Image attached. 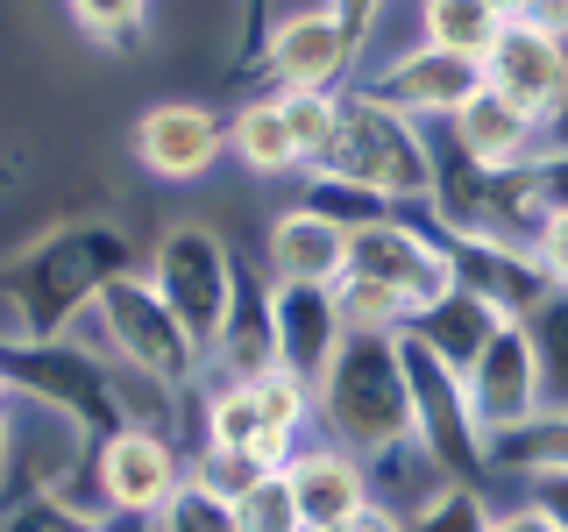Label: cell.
I'll return each instance as SVG.
<instances>
[{
	"label": "cell",
	"mask_w": 568,
	"mask_h": 532,
	"mask_svg": "<svg viewBox=\"0 0 568 532\" xmlns=\"http://www.w3.org/2000/svg\"><path fill=\"white\" fill-rule=\"evenodd\" d=\"M313 419L327 440L377 461L413 440V369H405V327L398 334H342L334 362L313 383Z\"/></svg>",
	"instance_id": "7a4b0ae2"
},
{
	"label": "cell",
	"mask_w": 568,
	"mask_h": 532,
	"mask_svg": "<svg viewBox=\"0 0 568 532\" xmlns=\"http://www.w3.org/2000/svg\"><path fill=\"white\" fill-rule=\"evenodd\" d=\"M313 171H334V177L377 192V200H390V206H426L434 200L440 150L426 142V121L384 106L377 93H363V85H348L342 121H334V142L320 150Z\"/></svg>",
	"instance_id": "277c9868"
},
{
	"label": "cell",
	"mask_w": 568,
	"mask_h": 532,
	"mask_svg": "<svg viewBox=\"0 0 568 532\" xmlns=\"http://www.w3.org/2000/svg\"><path fill=\"white\" fill-rule=\"evenodd\" d=\"M85 475H93V504L114 525H150L185 483V448L164 426H114L106 440H93Z\"/></svg>",
	"instance_id": "ba28073f"
},
{
	"label": "cell",
	"mask_w": 568,
	"mask_h": 532,
	"mask_svg": "<svg viewBox=\"0 0 568 532\" xmlns=\"http://www.w3.org/2000/svg\"><path fill=\"white\" fill-rule=\"evenodd\" d=\"M135 242L121 235V221H71V227H43L22 256L0 270V319L8 341H58V334L100 298V284L114 270H135Z\"/></svg>",
	"instance_id": "6da1fadb"
},
{
	"label": "cell",
	"mask_w": 568,
	"mask_h": 532,
	"mask_svg": "<svg viewBox=\"0 0 568 532\" xmlns=\"http://www.w3.org/2000/svg\"><path fill=\"white\" fill-rule=\"evenodd\" d=\"M256 79L263 93H334L363 79V29L342 8L277 14L256 35Z\"/></svg>",
	"instance_id": "52a82bcc"
},
{
	"label": "cell",
	"mask_w": 568,
	"mask_h": 532,
	"mask_svg": "<svg viewBox=\"0 0 568 532\" xmlns=\"http://www.w3.org/2000/svg\"><path fill=\"white\" fill-rule=\"evenodd\" d=\"M532 348H540V377H547V405L568 412V291H547L540 306L526 313Z\"/></svg>",
	"instance_id": "603a6c76"
},
{
	"label": "cell",
	"mask_w": 568,
	"mask_h": 532,
	"mask_svg": "<svg viewBox=\"0 0 568 532\" xmlns=\"http://www.w3.org/2000/svg\"><path fill=\"white\" fill-rule=\"evenodd\" d=\"M129 150L156 185H206L227 156V121L206 100H150L129 129Z\"/></svg>",
	"instance_id": "30bf717a"
},
{
	"label": "cell",
	"mask_w": 568,
	"mask_h": 532,
	"mask_svg": "<svg viewBox=\"0 0 568 532\" xmlns=\"http://www.w3.org/2000/svg\"><path fill=\"white\" fill-rule=\"evenodd\" d=\"M256 270L271 284H342L348 270V227L327 221L306 200H284L271 221H263V256Z\"/></svg>",
	"instance_id": "5bb4252c"
},
{
	"label": "cell",
	"mask_w": 568,
	"mask_h": 532,
	"mask_svg": "<svg viewBox=\"0 0 568 532\" xmlns=\"http://www.w3.org/2000/svg\"><path fill=\"white\" fill-rule=\"evenodd\" d=\"M106 525L100 504H71L64 490H43V497H22V504L0 511V532H93Z\"/></svg>",
	"instance_id": "d4e9b609"
},
{
	"label": "cell",
	"mask_w": 568,
	"mask_h": 532,
	"mask_svg": "<svg viewBox=\"0 0 568 532\" xmlns=\"http://www.w3.org/2000/svg\"><path fill=\"white\" fill-rule=\"evenodd\" d=\"M519 22L547 29V35H568V0H526V14H519Z\"/></svg>",
	"instance_id": "4dcf8cb0"
},
{
	"label": "cell",
	"mask_w": 568,
	"mask_h": 532,
	"mask_svg": "<svg viewBox=\"0 0 568 532\" xmlns=\"http://www.w3.org/2000/svg\"><path fill=\"white\" fill-rule=\"evenodd\" d=\"M490 532H555V525H547L532 504H511V511H490Z\"/></svg>",
	"instance_id": "1f68e13d"
},
{
	"label": "cell",
	"mask_w": 568,
	"mask_h": 532,
	"mask_svg": "<svg viewBox=\"0 0 568 532\" xmlns=\"http://www.w3.org/2000/svg\"><path fill=\"white\" fill-rule=\"evenodd\" d=\"M271 334H277V362L292 377L320 383V369L342 348V298L334 284H271Z\"/></svg>",
	"instance_id": "2e32d148"
},
{
	"label": "cell",
	"mask_w": 568,
	"mask_h": 532,
	"mask_svg": "<svg viewBox=\"0 0 568 532\" xmlns=\"http://www.w3.org/2000/svg\"><path fill=\"white\" fill-rule=\"evenodd\" d=\"M342 532H405V511L398 504H384V497H369L363 511H348Z\"/></svg>",
	"instance_id": "f546056e"
},
{
	"label": "cell",
	"mask_w": 568,
	"mask_h": 532,
	"mask_svg": "<svg viewBox=\"0 0 568 532\" xmlns=\"http://www.w3.org/2000/svg\"><path fill=\"white\" fill-rule=\"evenodd\" d=\"M71 341L114 355L121 369H135V377L164 383V390H192L206 377V348L192 341V327L171 313V298L150 284V270H114L100 284V298L85 306L79 319H71Z\"/></svg>",
	"instance_id": "3957f363"
},
{
	"label": "cell",
	"mask_w": 568,
	"mask_h": 532,
	"mask_svg": "<svg viewBox=\"0 0 568 532\" xmlns=\"http://www.w3.org/2000/svg\"><path fill=\"white\" fill-rule=\"evenodd\" d=\"M14 398H22V390H14V377H8V362H0V419L14 412Z\"/></svg>",
	"instance_id": "d6a6232c"
},
{
	"label": "cell",
	"mask_w": 568,
	"mask_h": 532,
	"mask_svg": "<svg viewBox=\"0 0 568 532\" xmlns=\"http://www.w3.org/2000/svg\"><path fill=\"white\" fill-rule=\"evenodd\" d=\"M235 519H242V532H306V511H298L284 469H263L256 483L235 497Z\"/></svg>",
	"instance_id": "cb8c5ba5"
},
{
	"label": "cell",
	"mask_w": 568,
	"mask_h": 532,
	"mask_svg": "<svg viewBox=\"0 0 568 532\" xmlns=\"http://www.w3.org/2000/svg\"><path fill=\"white\" fill-rule=\"evenodd\" d=\"M405 532H490V497L484 483H462L448 475L419 511H405Z\"/></svg>",
	"instance_id": "7402d4cb"
},
{
	"label": "cell",
	"mask_w": 568,
	"mask_h": 532,
	"mask_svg": "<svg viewBox=\"0 0 568 532\" xmlns=\"http://www.w3.org/2000/svg\"><path fill=\"white\" fill-rule=\"evenodd\" d=\"M405 369H413V440L462 483H490V433L469 412L462 369H448L426 341L405 334Z\"/></svg>",
	"instance_id": "9c48e42d"
},
{
	"label": "cell",
	"mask_w": 568,
	"mask_h": 532,
	"mask_svg": "<svg viewBox=\"0 0 568 532\" xmlns=\"http://www.w3.org/2000/svg\"><path fill=\"white\" fill-rule=\"evenodd\" d=\"M363 93H377L384 106H398V114H413L426 121V129H448L455 121V106L484 85V64L476 58H455V50H440V43H413V50H398V58H377L363 71Z\"/></svg>",
	"instance_id": "7c38bea8"
},
{
	"label": "cell",
	"mask_w": 568,
	"mask_h": 532,
	"mask_svg": "<svg viewBox=\"0 0 568 532\" xmlns=\"http://www.w3.org/2000/svg\"><path fill=\"white\" fill-rule=\"evenodd\" d=\"M519 504H532L555 532H568V461H555V469H532L519 475Z\"/></svg>",
	"instance_id": "83f0119b"
},
{
	"label": "cell",
	"mask_w": 568,
	"mask_h": 532,
	"mask_svg": "<svg viewBox=\"0 0 568 532\" xmlns=\"http://www.w3.org/2000/svg\"><path fill=\"white\" fill-rule=\"evenodd\" d=\"M532 256H540V270L555 291H568V206H555L540 221V235H532Z\"/></svg>",
	"instance_id": "f1b7e54d"
},
{
	"label": "cell",
	"mask_w": 568,
	"mask_h": 532,
	"mask_svg": "<svg viewBox=\"0 0 568 532\" xmlns=\"http://www.w3.org/2000/svg\"><path fill=\"white\" fill-rule=\"evenodd\" d=\"M227 156H235L242 177H256V185H298V177H306V150H298L277 93H256V100L235 106V121H227Z\"/></svg>",
	"instance_id": "ac0fdd59"
},
{
	"label": "cell",
	"mask_w": 568,
	"mask_h": 532,
	"mask_svg": "<svg viewBox=\"0 0 568 532\" xmlns=\"http://www.w3.org/2000/svg\"><path fill=\"white\" fill-rule=\"evenodd\" d=\"M93 532H121V525H114V519H106V525H93Z\"/></svg>",
	"instance_id": "836d02e7"
},
{
	"label": "cell",
	"mask_w": 568,
	"mask_h": 532,
	"mask_svg": "<svg viewBox=\"0 0 568 532\" xmlns=\"http://www.w3.org/2000/svg\"><path fill=\"white\" fill-rule=\"evenodd\" d=\"M292 497L298 511H306V525H342L348 511H363L369 497H377V483H369V461L342 448V440H313V448L292 454Z\"/></svg>",
	"instance_id": "e0dca14e"
},
{
	"label": "cell",
	"mask_w": 568,
	"mask_h": 532,
	"mask_svg": "<svg viewBox=\"0 0 568 532\" xmlns=\"http://www.w3.org/2000/svg\"><path fill=\"white\" fill-rule=\"evenodd\" d=\"M448 135H455V156H469V164L490 171V177L526 171L532 156L547 150V121H532L526 106H511L497 85H476V93L455 106Z\"/></svg>",
	"instance_id": "9a60e30c"
},
{
	"label": "cell",
	"mask_w": 568,
	"mask_h": 532,
	"mask_svg": "<svg viewBox=\"0 0 568 532\" xmlns=\"http://www.w3.org/2000/svg\"><path fill=\"white\" fill-rule=\"evenodd\" d=\"M142 270H150V284L171 298V313L192 327V341L213 355V341L227 334V313H235V298H242V277H248L235 242H227L213 221L178 213V221H164L156 242L142 248Z\"/></svg>",
	"instance_id": "5b68a950"
},
{
	"label": "cell",
	"mask_w": 568,
	"mask_h": 532,
	"mask_svg": "<svg viewBox=\"0 0 568 532\" xmlns=\"http://www.w3.org/2000/svg\"><path fill=\"white\" fill-rule=\"evenodd\" d=\"M342 277H363V284H377V291H390L405 306V319L426 313L434 298H448L455 284H462L455 248L440 242V227L405 221V206H390L369 227H355V235H348V270Z\"/></svg>",
	"instance_id": "8992f818"
},
{
	"label": "cell",
	"mask_w": 568,
	"mask_h": 532,
	"mask_svg": "<svg viewBox=\"0 0 568 532\" xmlns=\"http://www.w3.org/2000/svg\"><path fill=\"white\" fill-rule=\"evenodd\" d=\"M484 85H497L532 121H555L568 106V35H547L532 22H505L497 50L484 58Z\"/></svg>",
	"instance_id": "4fadbf2b"
},
{
	"label": "cell",
	"mask_w": 568,
	"mask_h": 532,
	"mask_svg": "<svg viewBox=\"0 0 568 532\" xmlns=\"http://www.w3.org/2000/svg\"><path fill=\"white\" fill-rule=\"evenodd\" d=\"M150 8L156 0H64V14H71V29L85 35V43H100V50H135L142 35H150Z\"/></svg>",
	"instance_id": "44dd1931"
},
{
	"label": "cell",
	"mask_w": 568,
	"mask_h": 532,
	"mask_svg": "<svg viewBox=\"0 0 568 532\" xmlns=\"http://www.w3.org/2000/svg\"><path fill=\"white\" fill-rule=\"evenodd\" d=\"M342 93H348V85H342ZM342 93H277L284 121H292V135H298V150H306V171L320 164V150L334 142V121H342Z\"/></svg>",
	"instance_id": "4316f807"
},
{
	"label": "cell",
	"mask_w": 568,
	"mask_h": 532,
	"mask_svg": "<svg viewBox=\"0 0 568 532\" xmlns=\"http://www.w3.org/2000/svg\"><path fill=\"white\" fill-rule=\"evenodd\" d=\"M413 29H419V43H440L455 58L484 64L497 50V35H505V14L490 0H413Z\"/></svg>",
	"instance_id": "ffe728a7"
},
{
	"label": "cell",
	"mask_w": 568,
	"mask_h": 532,
	"mask_svg": "<svg viewBox=\"0 0 568 532\" xmlns=\"http://www.w3.org/2000/svg\"><path fill=\"white\" fill-rule=\"evenodd\" d=\"M505 319H519V313L490 306V298L476 291V284H455L448 298H434L426 313L405 319V334H413V341H426V348H434L448 369H469L476 355H484V341H490L497 327H505Z\"/></svg>",
	"instance_id": "d6986e66"
},
{
	"label": "cell",
	"mask_w": 568,
	"mask_h": 532,
	"mask_svg": "<svg viewBox=\"0 0 568 532\" xmlns=\"http://www.w3.org/2000/svg\"><path fill=\"white\" fill-rule=\"evenodd\" d=\"M462 390H469V412L490 440L547 412V377H540V348H532L526 319H505V327L490 334L484 355L462 369Z\"/></svg>",
	"instance_id": "8fae6325"
},
{
	"label": "cell",
	"mask_w": 568,
	"mask_h": 532,
	"mask_svg": "<svg viewBox=\"0 0 568 532\" xmlns=\"http://www.w3.org/2000/svg\"><path fill=\"white\" fill-rule=\"evenodd\" d=\"M150 532H242V519H235V497H213L185 475L178 497L150 519Z\"/></svg>",
	"instance_id": "484cf974"
}]
</instances>
